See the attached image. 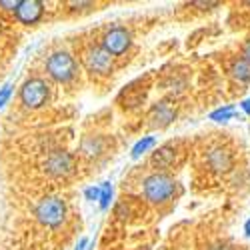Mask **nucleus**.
Instances as JSON below:
<instances>
[{
    "label": "nucleus",
    "mask_w": 250,
    "mask_h": 250,
    "mask_svg": "<svg viewBox=\"0 0 250 250\" xmlns=\"http://www.w3.org/2000/svg\"><path fill=\"white\" fill-rule=\"evenodd\" d=\"M174 116H176L174 104L168 102V100H162L160 104H156V106L152 108L150 126H152V128H164V126H168V124L174 120Z\"/></svg>",
    "instance_id": "obj_8"
},
{
    "label": "nucleus",
    "mask_w": 250,
    "mask_h": 250,
    "mask_svg": "<svg viewBox=\"0 0 250 250\" xmlns=\"http://www.w3.org/2000/svg\"><path fill=\"white\" fill-rule=\"evenodd\" d=\"M174 156H176V152H174V146H172V144H164V146H160V148L152 154L150 162H152L154 168L164 170V168H168V166L174 162Z\"/></svg>",
    "instance_id": "obj_11"
},
{
    "label": "nucleus",
    "mask_w": 250,
    "mask_h": 250,
    "mask_svg": "<svg viewBox=\"0 0 250 250\" xmlns=\"http://www.w3.org/2000/svg\"><path fill=\"white\" fill-rule=\"evenodd\" d=\"M242 58H244L246 62H250V38L242 44Z\"/></svg>",
    "instance_id": "obj_20"
},
{
    "label": "nucleus",
    "mask_w": 250,
    "mask_h": 250,
    "mask_svg": "<svg viewBox=\"0 0 250 250\" xmlns=\"http://www.w3.org/2000/svg\"><path fill=\"white\" fill-rule=\"evenodd\" d=\"M82 62H84V66L88 72L92 74H108L112 72V56L104 50L102 46H90L84 56H82Z\"/></svg>",
    "instance_id": "obj_6"
},
{
    "label": "nucleus",
    "mask_w": 250,
    "mask_h": 250,
    "mask_svg": "<svg viewBox=\"0 0 250 250\" xmlns=\"http://www.w3.org/2000/svg\"><path fill=\"white\" fill-rule=\"evenodd\" d=\"M34 216H36V220L40 224L54 228V226L62 224V220L66 218V204L58 196H46V198H42L36 204Z\"/></svg>",
    "instance_id": "obj_2"
},
{
    "label": "nucleus",
    "mask_w": 250,
    "mask_h": 250,
    "mask_svg": "<svg viewBox=\"0 0 250 250\" xmlns=\"http://www.w3.org/2000/svg\"><path fill=\"white\" fill-rule=\"evenodd\" d=\"M48 84L42 78H30L20 88V100L26 108H40L48 100Z\"/></svg>",
    "instance_id": "obj_4"
},
{
    "label": "nucleus",
    "mask_w": 250,
    "mask_h": 250,
    "mask_svg": "<svg viewBox=\"0 0 250 250\" xmlns=\"http://www.w3.org/2000/svg\"><path fill=\"white\" fill-rule=\"evenodd\" d=\"M208 166H210L212 170L216 172H226V170H230V166H232V154L228 152L226 148H212L210 152H208Z\"/></svg>",
    "instance_id": "obj_10"
},
{
    "label": "nucleus",
    "mask_w": 250,
    "mask_h": 250,
    "mask_svg": "<svg viewBox=\"0 0 250 250\" xmlns=\"http://www.w3.org/2000/svg\"><path fill=\"white\" fill-rule=\"evenodd\" d=\"M152 144H154V138L152 136H148V138H144V140H140L138 144H136V146L132 148V156H140L144 150H148L150 146H152Z\"/></svg>",
    "instance_id": "obj_15"
},
{
    "label": "nucleus",
    "mask_w": 250,
    "mask_h": 250,
    "mask_svg": "<svg viewBox=\"0 0 250 250\" xmlns=\"http://www.w3.org/2000/svg\"><path fill=\"white\" fill-rule=\"evenodd\" d=\"M20 2L22 0H0V8H4V10H18V6H20Z\"/></svg>",
    "instance_id": "obj_17"
},
{
    "label": "nucleus",
    "mask_w": 250,
    "mask_h": 250,
    "mask_svg": "<svg viewBox=\"0 0 250 250\" xmlns=\"http://www.w3.org/2000/svg\"><path fill=\"white\" fill-rule=\"evenodd\" d=\"M206 250H234V248L228 246V244H224V242H216V244H210Z\"/></svg>",
    "instance_id": "obj_19"
},
{
    "label": "nucleus",
    "mask_w": 250,
    "mask_h": 250,
    "mask_svg": "<svg viewBox=\"0 0 250 250\" xmlns=\"http://www.w3.org/2000/svg\"><path fill=\"white\" fill-rule=\"evenodd\" d=\"M232 116H234V108H232V106H224V108H220V110H216V112H212V114H210V118H212V120H216V122L230 120Z\"/></svg>",
    "instance_id": "obj_14"
},
{
    "label": "nucleus",
    "mask_w": 250,
    "mask_h": 250,
    "mask_svg": "<svg viewBox=\"0 0 250 250\" xmlns=\"http://www.w3.org/2000/svg\"><path fill=\"white\" fill-rule=\"evenodd\" d=\"M84 244H86V238H82V240H80V244H78V248H76V250H82V246H84Z\"/></svg>",
    "instance_id": "obj_25"
},
{
    "label": "nucleus",
    "mask_w": 250,
    "mask_h": 250,
    "mask_svg": "<svg viewBox=\"0 0 250 250\" xmlns=\"http://www.w3.org/2000/svg\"><path fill=\"white\" fill-rule=\"evenodd\" d=\"M80 152L84 154L86 158H94L102 152V140L96 138V136H88L82 140V146H80Z\"/></svg>",
    "instance_id": "obj_13"
},
{
    "label": "nucleus",
    "mask_w": 250,
    "mask_h": 250,
    "mask_svg": "<svg viewBox=\"0 0 250 250\" xmlns=\"http://www.w3.org/2000/svg\"><path fill=\"white\" fill-rule=\"evenodd\" d=\"M8 96H10V84H6L2 90H0V106H4V102L8 100Z\"/></svg>",
    "instance_id": "obj_18"
},
{
    "label": "nucleus",
    "mask_w": 250,
    "mask_h": 250,
    "mask_svg": "<svg viewBox=\"0 0 250 250\" xmlns=\"http://www.w3.org/2000/svg\"><path fill=\"white\" fill-rule=\"evenodd\" d=\"M244 232H246V234H248V236H250V220H248V222H246V224H244Z\"/></svg>",
    "instance_id": "obj_24"
},
{
    "label": "nucleus",
    "mask_w": 250,
    "mask_h": 250,
    "mask_svg": "<svg viewBox=\"0 0 250 250\" xmlns=\"http://www.w3.org/2000/svg\"><path fill=\"white\" fill-rule=\"evenodd\" d=\"M132 42V36L126 28L122 26H116V28H110L106 34L102 36V48L106 50L110 56H120L128 50Z\"/></svg>",
    "instance_id": "obj_7"
},
{
    "label": "nucleus",
    "mask_w": 250,
    "mask_h": 250,
    "mask_svg": "<svg viewBox=\"0 0 250 250\" xmlns=\"http://www.w3.org/2000/svg\"><path fill=\"white\" fill-rule=\"evenodd\" d=\"M0 30H2V26H0Z\"/></svg>",
    "instance_id": "obj_26"
},
{
    "label": "nucleus",
    "mask_w": 250,
    "mask_h": 250,
    "mask_svg": "<svg viewBox=\"0 0 250 250\" xmlns=\"http://www.w3.org/2000/svg\"><path fill=\"white\" fill-rule=\"evenodd\" d=\"M242 108H244V112H246V114H250V98L242 102Z\"/></svg>",
    "instance_id": "obj_23"
},
{
    "label": "nucleus",
    "mask_w": 250,
    "mask_h": 250,
    "mask_svg": "<svg viewBox=\"0 0 250 250\" xmlns=\"http://www.w3.org/2000/svg\"><path fill=\"white\" fill-rule=\"evenodd\" d=\"M142 192L150 204H164L168 202L176 192V180L164 172H154L144 178Z\"/></svg>",
    "instance_id": "obj_1"
},
{
    "label": "nucleus",
    "mask_w": 250,
    "mask_h": 250,
    "mask_svg": "<svg viewBox=\"0 0 250 250\" xmlns=\"http://www.w3.org/2000/svg\"><path fill=\"white\" fill-rule=\"evenodd\" d=\"M192 6H200V8H212V6H218V2H192Z\"/></svg>",
    "instance_id": "obj_21"
},
{
    "label": "nucleus",
    "mask_w": 250,
    "mask_h": 250,
    "mask_svg": "<svg viewBox=\"0 0 250 250\" xmlns=\"http://www.w3.org/2000/svg\"><path fill=\"white\" fill-rule=\"evenodd\" d=\"M86 196H88L90 200H96V198H98V188H88V190H86Z\"/></svg>",
    "instance_id": "obj_22"
},
{
    "label": "nucleus",
    "mask_w": 250,
    "mask_h": 250,
    "mask_svg": "<svg viewBox=\"0 0 250 250\" xmlns=\"http://www.w3.org/2000/svg\"><path fill=\"white\" fill-rule=\"evenodd\" d=\"M46 72L56 82H68L76 74V62L68 52H54L46 60Z\"/></svg>",
    "instance_id": "obj_3"
},
{
    "label": "nucleus",
    "mask_w": 250,
    "mask_h": 250,
    "mask_svg": "<svg viewBox=\"0 0 250 250\" xmlns=\"http://www.w3.org/2000/svg\"><path fill=\"white\" fill-rule=\"evenodd\" d=\"M44 168L54 178H64L74 172V156L66 150H54L46 156Z\"/></svg>",
    "instance_id": "obj_5"
},
{
    "label": "nucleus",
    "mask_w": 250,
    "mask_h": 250,
    "mask_svg": "<svg viewBox=\"0 0 250 250\" xmlns=\"http://www.w3.org/2000/svg\"><path fill=\"white\" fill-rule=\"evenodd\" d=\"M42 2H38V0H22L16 10V18L20 20V22L24 24H34L36 20H40V16H42L44 8Z\"/></svg>",
    "instance_id": "obj_9"
},
{
    "label": "nucleus",
    "mask_w": 250,
    "mask_h": 250,
    "mask_svg": "<svg viewBox=\"0 0 250 250\" xmlns=\"http://www.w3.org/2000/svg\"><path fill=\"white\" fill-rule=\"evenodd\" d=\"M230 76L238 82H248L250 80V62H246L242 56L234 58L230 64Z\"/></svg>",
    "instance_id": "obj_12"
},
{
    "label": "nucleus",
    "mask_w": 250,
    "mask_h": 250,
    "mask_svg": "<svg viewBox=\"0 0 250 250\" xmlns=\"http://www.w3.org/2000/svg\"><path fill=\"white\" fill-rule=\"evenodd\" d=\"M108 200H110V184L106 182L102 186V194H100V206L102 208H106L108 206Z\"/></svg>",
    "instance_id": "obj_16"
}]
</instances>
